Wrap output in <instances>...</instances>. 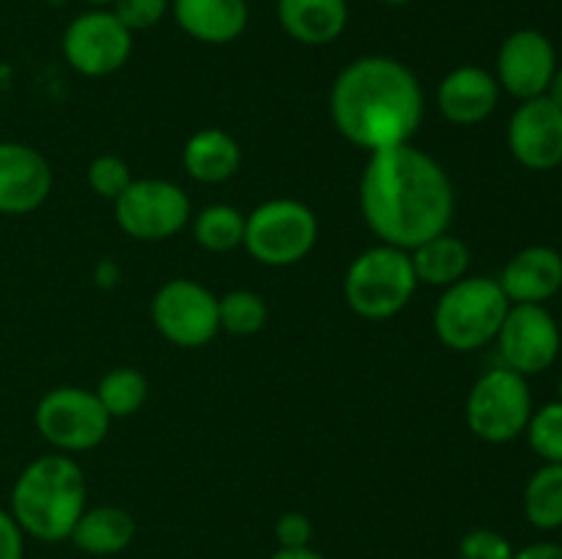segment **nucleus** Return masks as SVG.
I'll return each mask as SVG.
<instances>
[{
  "label": "nucleus",
  "instance_id": "1",
  "mask_svg": "<svg viewBox=\"0 0 562 559\" xmlns=\"http://www.w3.org/2000/svg\"><path fill=\"white\" fill-rule=\"evenodd\" d=\"M360 212L382 244L412 247L448 233L456 186L448 170L412 142L368 153L360 175Z\"/></svg>",
  "mask_w": 562,
  "mask_h": 559
},
{
  "label": "nucleus",
  "instance_id": "2",
  "mask_svg": "<svg viewBox=\"0 0 562 559\" xmlns=\"http://www.w3.org/2000/svg\"><path fill=\"white\" fill-rule=\"evenodd\" d=\"M329 115L340 137L371 153L412 142L426 115V93L398 58L362 55L335 77Z\"/></svg>",
  "mask_w": 562,
  "mask_h": 559
},
{
  "label": "nucleus",
  "instance_id": "3",
  "mask_svg": "<svg viewBox=\"0 0 562 559\" xmlns=\"http://www.w3.org/2000/svg\"><path fill=\"white\" fill-rule=\"evenodd\" d=\"M86 475L71 455H38L14 480L9 513L36 540H69L86 510Z\"/></svg>",
  "mask_w": 562,
  "mask_h": 559
},
{
  "label": "nucleus",
  "instance_id": "4",
  "mask_svg": "<svg viewBox=\"0 0 562 559\" xmlns=\"http://www.w3.org/2000/svg\"><path fill=\"white\" fill-rule=\"evenodd\" d=\"M508 296L494 277L467 274L448 285L434 307V332L450 351L470 354L497 340L508 316Z\"/></svg>",
  "mask_w": 562,
  "mask_h": 559
},
{
  "label": "nucleus",
  "instance_id": "5",
  "mask_svg": "<svg viewBox=\"0 0 562 559\" xmlns=\"http://www.w3.org/2000/svg\"><path fill=\"white\" fill-rule=\"evenodd\" d=\"M409 250L382 244L362 250L349 263L344 277L346 305L355 316L368 321H384L404 310L417 290Z\"/></svg>",
  "mask_w": 562,
  "mask_h": 559
},
{
  "label": "nucleus",
  "instance_id": "6",
  "mask_svg": "<svg viewBox=\"0 0 562 559\" xmlns=\"http://www.w3.org/2000/svg\"><path fill=\"white\" fill-rule=\"evenodd\" d=\"M318 241V219L294 197H272L245 214V250L272 269L294 266Z\"/></svg>",
  "mask_w": 562,
  "mask_h": 559
},
{
  "label": "nucleus",
  "instance_id": "7",
  "mask_svg": "<svg viewBox=\"0 0 562 559\" xmlns=\"http://www.w3.org/2000/svg\"><path fill=\"white\" fill-rule=\"evenodd\" d=\"M532 411L530 384L505 365L477 376L464 406L467 427L486 444H508L525 436Z\"/></svg>",
  "mask_w": 562,
  "mask_h": 559
},
{
  "label": "nucleus",
  "instance_id": "8",
  "mask_svg": "<svg viewBox=\"0 0 562 559\" xmlns=\"http://www.w3.org/2000/svg\"><path fill=\"white\" fill-rule=\"evenodd\" d=\"M36 431L58 453H86L108 438L110 414L93 389L55 387L42 395L33 411Z\"/></svg>",
  "mask_w": 562,
  "mask_h": 559
},
{
  "label": "nucleus",
  "instance_id": "9",
  "mask_svg": "<svg viewBox=\"0 0 562 559\" xmlns=\"http://www.w3.org/2000/svg\"><path fill=\"white\" fill-rule=\"evenodd\" d=\"M119 228L135 241H165L192 219L190 195L168 179H132L113 201Z\"/></svg>",
  "mask_w": 562,
  "mask_h": 559
},
{
  "label": "nucleus",
  "instance_id": "10",
  "mask_svg": "<svg viewBox=\"0 0 562 559\" xmlns=\"http://www.w3.org/2000/svg\"><path fill=\"white\" fill-rule=\"evenodd\" d=\"M151 321L168 343L179 349H201L220 332L217 296L195 280L173 277L154 294Z\"/></svg>",
  "mask_w": 562,
  "mask_h": 559
},
{
  "label": "nucleus",
  "instance_id": "11",
  "mask_svg": "<svg viewBox=\"0 0 562 559\" xmlns=\"http://www.w3.org/2000/svg\"><path fill=\"white\" fill-rule=\"evenodd\" d=\"M132 36L113 11L93 9L75 16L64 31V58L77 75L108 77L124 69L132 55Z\"/></svg>",
  "mask_w": 562,
  "mask_h": 559
},
{
  "label": "nucleus",
  "instance_id": "12",
  "mask_svg": "<svg viewBox=\"0 0 562 559\" xmlns=\"http://www.w3.org/2000/svg\"><path fill=\"white\" fill-rule=\"evenodd\" d=\"M503 365L525 378L547 373L558 362L562 334L547 305H510L497 332Z\"/></svg>",
  "mask_w": 562,
  "mask_h": 559
},
{
  "label": "nucleus",
  "instance_id": "13",
  "mask_svg": "<svg viewBox=\"0 0 562 559\" xmlns=\"http://www.w3.org/2000/svg\"><path fill=\"white\" fill-rule=\"evenodd\" d=\"M558 66L552 38L532 27H521L499 44L494 77L499 82V91L527 102V99L547 96Z\"/></svg>",
  "mask_w": 562,
  "mask_h": 559
},
{
  "label": "nucleus",
  "instance_id": "14",
  "mask_svg": "<svg viewBox=\"0 0 562 559\" xmlns=\"http://www.w3.org/2000/svg\"><path fill=\"white\" fill-rule=\"evenodd\" d=\"M508 148L516 162L536 173L562 164V110L549 96L521 102L508 121Z\"/></svg>",
  "mask_w": 562,
  "mask_h": 559
},
{
  "label": "nucleus",
  "instance_id": "15",
  "mask_svg": "<svg viewBox=\"0 0 562 559\" xmlns=\"http://www.w3.org/2000/svg\"><path fill=\"white\" fill-rule=\"evenodd\" d=\"M53 192L49 162L33 146L0 140V214L20 217L42 206Z\"/></svg>",
  "mask_w": 562,
  "mask_h": 559
},
{
  "label": "nucleus",
  "instance_id": "16",
  "mask_svg": "<svg viewBox=\"0 0 562 559\" xmlns=\"http://www.w3.org/2000/svg\"><path fill=\"white\" fill-rule=\"evenodd\" d=\"M499 82L483 66H456L437 88V107L456 126L483 124L499 104Z\"/></svg>",
  "mask_w": 562,
  "mask_h": 559
},
{
  "label": "nucleus",
  "instance_id": "17",
  "mask_svg": "<svg viewBox=\"0 0 562 559\" xmlns=\"http://www.w3.org/2000/svg\"><path fill=\"white\" fill-rule=\"evenodd\" d=\"M497 283L510 305H547L562 290V255L547 244L525 247L505 263Z\"/></svg>",
  "mask_w": 562,
  "mask_h": 559
},
{
  "label": "nucleus",
  "instance_id": "18",
  "mask_svg": "<svg viewBox=\"0 0 562 559\" xmlns=\"http://www.w3.org/2000/svg\"><path fill=\"white\" fill-rule=\"evenodd\" d=\"M176 22L201 44H231L247 27V0H173Z\"/></svg>",
  "mask_w": 562,
  "mask_h": 559
},
{
  "label": "nucleus",
  "instance_id": "19",
  "mask_svg": "<svg viewBox=\"0 0 562 559\" xmlns=\"http://www.w3.org/2000/svg\"><path fill=\"white\" fill-rule=\"evenodd\" d=\"M280 27L307 47L333 44L349 25L346 0H278Z\"/></svg>",
  "mask_w": 562,
  "mask_h": 559
},
{
  "label": "nucleus",
  "instance_id": "20",
  "mask_svg": "<svg viewBox=\"0 0 562 559\" xmlns=\"http://www.w3.org/2000/svg\"><path fill=\"white\" fill-rule=\"evenodd\" d=\"M181 164L198 184H223L239 173L241 148L231 132L220 129V126H206L184 142Z\"/></svg>",
  "mask_w": 562,
  "mask_h": 559
},
{
  "label": "nucleus",
  "instance_id": "21",
  "mask_svg": "<svg viewBox=\"0 0 562 559\" xmlns=\"http://www.w3.org/2000/svg\"><path fill=\"white\" fill-rule=\"evenodd\" d=\"M69 540L91 557H113L135 540V518L119 504L86 507Z\"/></svg>",
  "mask_w": 562,
  "mask_h": 559
},
{
  "label": "nucleus",
  "instance_id": "22",
  "mask_svg": "<svg viewBox=\"0 0 562 559\" xmlns=\"http://www.w3.org/2000/svg\"><path fill=\"white\" fill-rule=\"evenodd\" d=\"M412 269L420 285H431V288H448V285L459 283L470 272V247L453 236L439 233L434 239H426L423 244L409 250Z\"/></svg>",
  "mask_w": 562,
  "mask_h": 559
},
{
  "label": "nucleus",
  "instance_id": "23",
  "mask_svg": "<svg viewBox=\"0 0 562 559\" xmlns=\"http://www.w3.org/2000/svg\"><path fill=\"white\" fill-rule=\"evenodd\" d=\"M521 504L536 529H562V464H543L532 471Z\"/></svg>",
  "mask_w": 562,
  "mask_h": 559
},
{
  "label": "nucleus",
  "instance_id": "24",
  "mask_svg": "<svg viewBox=\"0 0 562 559\" xmlns=\"http://www.w3.org/2000/svg\"><path fill=\"white\" fill-rule=\"evenodd\" d=\"M190 223L192 236L206 252L225 255L245 244V214L228 203H212L201 208Z\"/></svg>",
  "mask_w": 562,
  "mask_h": 559
},
{
  "label": "nucleus",
  "instance_id": "25",
  "mask_svg": "<svg viewBox=\"0 0 562 559\" xmlns=\"http://www.w3.org/2000/svg\"><path fill=\"white\" fill-rule=\"evenodd\" d=\"M97 398L110 414V420L132 417L146 406L148 378L137 367H113L97 384Z\"/></svg>",
  "mask_w": 562,
  "mask_h": 559
},
{
  "label": "nucleus",
  "instance_id": "26",
  "mask_svg": "<svg viewBox=\"0 0 562 559\" xmlns=\"http://www.w3.org/2000/svg\"><path fill=\"white\" fill-rule=\"evenodd\" d=\"M217 316H220V332L236 334V338H250L267 327V301L261 294L247 288L228 290V294L217 296Z\"/></svg>",
  "mask_w": 562,
  "mask_h": 559
},
{
  "label": "nucleus",
  "instance_id": "27",
  "mask_svg": "<svg viewBox=\"0 0 562 559\" xmlns=\"http://www.w3.org/2000/svg\"><path fill=\"white\" fill-rule=\"evenodd\" d=\"M525 436L543 464H562V400L532 411Z\"/></svg>",
  "mask_w": 562,
  "mask_h": 559
},
{
  "label": "nucleus",
  "instance_id": "28",
  "mask_svg": "<svg viewBox=\"0 0 562 559\" xmlns=\"http://www.w3.org/2000/svg\"><path fill=\"white\" fill-rule=\"evenodd\" d=\"M86 179L93 195L104 197V201H115L132 184V168L126 159L115 157V153H102V157L88 164Z\"/></svg>",
  "mask_w": 562,
  "mask_h": 559
},
{
  "label": "nucleus",
  "instance_id": "29",
  "mask_svg": "<svg viewBox=\"0 0 562 559\" xmlns=\"http://www.w3.org/2000/svg\"><path fill=\"white\" fill-rule=\"evenodd\" d=\"M514 551L508 537L486 526L470 529L459 543V559H514Z\"/></svg>",
  "mask_w": 562,
  "mask_h": 559
},
{
  "label": "nucleus",
  "instance_id": "30",
  "mask_svg": "<svg viewBox=\"0 0 562 559\" xmlns=\"http://www.w3.org/2000/svg\"><path fill=\"white\" fill-rule=\"evenodd\" d=\"M170 11V0H115L113 14L130 33L157 27Z\"/></svg>",
  "mask_w": 562,
  "mask_h": 559
},
{
  "label": "nucleus",
  "instance_id": "31",
  "mask_svg": "<svg viewBox=\"0 0 562 559\" xmlns=\"http://www.w3.org/2000/svg\"><path fill=\"white\" fill-rule=\"evenodd\" d=\"M274 537H278L280 548H305L313 540V524L305 513H283L274 524Z\"/></svg>",
  "mask_w": 562,
  "mask_h": 559
},
{
  "label": "nucleus",
  "instance_id": "32",
  "mask_svg": "<svg viewBox=\"0 0 562 559\" xmlns=\"http://www.w3.org/2000/svg\"><path fill=\"white\" fill-rule=\"evenodd\" d=\"M25 554V532L9 510H0V559H22Z\"/></svg>",
  "mask_w": 562,
  "mask_h": 559
},
{
  "label": "nucleus",
  "instance_id": "33",
  "mask_svg": "<svg viewBox=\"0 0 562 559\" xmlns=\"http://www.w3.org/2000/svg\"><path fill=\"white\" fill-rule=\"evenodd\" d=\"M514 559H562L560 543H530L521 551H514Z\"/></svg>",
  "mask_w": 562,
  "mask_h": 559
},
{
  "label": "nucleus",
  "instance_id": "34",
  "mask_svg": "<svg viewBox=\"0 0 562 559\" xmlns=\"http://www.w3.org/2000/svg\"><path fill=\"white\" fill-rule=\"evenodd\" d=\"M269 559H324V557L318 551H313L311 546H305V548H278Z\"/></svg>",
  "mask_w": 562,
  "mask_h": 559
},
{
  "label": "nucleus",
  "instance_id": "35",
  "mask_svg": "<svg viewBox=\"0 0 562 559\" xmlns=\"http://www.w3.org/2000/svg\"><path fill=\"white\" fill-rule=\"evenodd\" d=\"M547 96L552 99V102L558 104V107L562 110V66H558V71H554L552 82H549V91H547Z\"/></svg>",
  "mask_w": 562,
  "mask_h": 559
},
{
  "label": "nucleus",
  "instance_id": "36",
  "mask_svg": "<svg viewBox=\"0 0 562 559\" xmlns=\"http://www.w3.org/2000/svg\"><path fill=\"white\" fill-rule=\"evenodd\" d=\"M86 3L97 5V9H104V5H113V3H115V0H86Z\"/></svg>",
  "mask_w": 562,
  "mask_h": 559
},
{
  "label": "nucleus",
  "instance_id": "37",
  "mask_svg": "<svg viewBox=\"0 0 562 559\" xmlns=\"http://www.w3.org/2000/svg\"><path fill=\"white\" fill-rule=\"evenodd\" d=\"M382 3H387V5H406V3H412V0H382Z\"/></svg>",
  "mask_w": 562,
  "mask_h": 559
},
{
  "label": "nucleus",
  "instance_id": "38",
  "mask_svg": "<svg viewBox=\"0 0 562 559\" xmlns=\"http://www.w3.org/2000/svg\"><path fill=\"white\" fill-rule=\"evenodd\" d=\"M560 400H562V378H560Z\"/></svg>",
  "mask_w": 562,
  "mask_h": 559
}]
</instances>
